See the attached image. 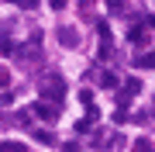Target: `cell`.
I'll use <instances>...</instances> for the list:
<instances>
[{
  "mask_svg": "<svg viewBox=\"0 0 155 152\" xmlns=\"http://www.w3.org/2000/svg\"><path fill=\"white\" fill-rule=\"evenodd\" d=\"M38 93H41V100L59 104L62 97H66V86H62V79H59V76H48V79H41V83H38Z\"/></svg>",
  "mask_w": 155,
  "mask_h": 152,
  "instance_id": "1",
  "label": "cell"
},
{
  "mask_svg": "<svg viewBox=\"0 0 155 152\" xmlns=\"http://www.w3.org/2000/svg\"><path fill=\"white\" fill-rule=\"evenodd\" d=\"M59 111H62V107L59 104H52V100H38V104H31V114H35V118H41V121H59Z\"/></svg>",
  "mask_w": 155,
  "mask_h": 152,
  "instance_id": "2",
  "label": "cell"
},
{
  "mask_svg": "<svg viewBox=\"0 0 155 152\" xmlns=\"http://www.w3.org/2000/svg\"><path fill=\"white\" fill-rule=\"evenodd\" d=\"M148 38H152V31L145 28V24H134V28L127 31V42H131V45H148Z\"/></svg>",
  "mask_w": 155,
  "mask_h": 152,
  "instance_id": "3",
  "label": "cell"
},
{
  "mask_svg": "<svg viewBox=\"0 0 155 152\" xmlns=\"http://www.w3.org/2000/svg\"><path fill=\"white\" fill-rule=\"evenodd\" d=\"M134 66L138 69H155V49H145L141 56H134Z\"/></svg>",
  "mask_w": 155,
  "mask_h": 152,
  "instance_id": "4",
  "label": "cell"
},
{
  "mask_svg": "<svg viewBox=\"0 0 155 152\" xmlns=\"http://www.w3.org/2000/svg\"><path fill=\"white\" fill-rule=\"evenodd\" d=\"M59 42H62L66 49H72V45H79V35L72 31V28H59Z\"/></svg>",
  "mask_w": 155,
  "mask_h": 152,
  "instance_id": "5",
  "label": "cell"
},
{
  "mask_svg": "<svg viewBox=\"0 0 155 152\" xmlns=\"http://www.w3.org/2000/svg\"><path fill=\"white\" fill-rule=\"evenodd\" d=\"M35 142H41V145H55V135H52V131H45V128H38V131H35Z\"/></svg>",
  "mask_w": 155,
  "mask_h": 152,
  "instance_id": "6",
  "label": "cell"
},
{
  "mask_svg": "<svg viewBox=\"0 0 155 152\" xmlns=\"http://www.w3.org/2000/svg\"><path fill=\"white\" fill-rule=\"evenodd\" d=\"M0 152H28V149H24V142H4Z\"/></svg>",
  "mask_w": 155,
  "mask_h": 152,
  "instance_id": "7",
  "label": "cell"
},
{
  "mask_svg": "<svg viewBox=\"0 0 155 152\" xmlns=\"http://www.w3.org/2000/svg\"><path fill=\"white\" fill-rule=\"evenodd\" d=\"M131 152H152V142H148V138H134Z\"/></svg>",
  "mask_w": 155,
  "mask_h": 152,
  "instance_id": "8",
  "label": "cell"
},
{
  "mask_svg": "<svg viewBox=\"0 0 155 152\" xmlns=\"http://www.w3.org/2000/svg\"><path fill=\"white\" fill-rule=\"evenodd\" d=\"M100 86H107V90H114V86H117V76H114V73H104V76H100Z\"/></svg>",
  "mask_w": 155,
  "mask_h": 152,
  "instance_id": "9",
  "label": "cell"
},
{
  "mask_svg": "<svg viewBox=\"0 0 155 152\" xmlns=\"http://www.w3.org/2000/svg\"><path fill=\"white\" fill-rule=\"evenodd\" d=\"M124 121H131V114H127V107H117L114 111V124H124Z\"/></svg>",
  "mask_w": 155,
  "mask_h": 152,
  "instance_id": "10",
  "label": "cell"
},
{
  "mask_svg": "<svg viewBox=\"0 0 155 152\" xmlns=\"http://www.w3.org/2000/svg\"><path fill=\"white\" fill-rule=\"evenodd\" d=\"M7 86H11V69L0 66V90H7Z\"/></svg>",
  "mask_w": 155,
  "mask_h": 152,
  "instance_id": "11",
  "label": "cell"
},
{
  "mask_svg": "<svg viewBox=\"0 0 155 152\" xmlns=\"http://www.w3.org/2000/svg\"><path fill=\"white\" fill-rule=\"evenodd\" d=\"M79 14H83V17H93V0H79Z\"/></svg>",
  "mask_w": 155,
  "mask_h": 152,
  "instance_id": "12",
  "label": "cell"
},
{
  "mask_svg": "<svg viewBox=\"0 0 155 152\" xmlns=\"http://www.w3.org/2000/svg\"><path fill=\"white\" fill-rule=\"evenodd\" d=\"M97 31H100L104 42H110V28H107V21H97Z\"/></svg>",
  "mask_w": 155,
  "mask_h": 152,
  "instance_id": "13",
  "label": "cell"
},
{
  "mask_svg": "<svg viewBox=\"0 0 155 152\" xmlns=\"http://www.w3.org/2000/svg\"><path fill=\"white\" fill-rule=\"evenodd\" d=\"M11 49H14V42H11V38H0V56H7Z\"/></svg>",
  "mask_w": 155,
  "mask_h": 152,
  "instance_id": "14",
  "label": "cell"
},
{
  "mask_svg": "<svg viewBox=\"0 0 155 152\" xmlns=\"http://www.w3.org/2000/svg\"><path fill=\"white\" fill-rule=\"evenodd\" d=\"M141 24H145L148 31H155V14H145V17H141Z\"/></svg>",
  "mask_w": 155,
  "mask_h": 152,
  "instance_id": "15",
  "label": "cell"
},
{
  "mask_svg": "<svg viewBox=\"0 0 155 152\" xmlns=\"http://www.w3.org/2000/svg\"><path fill=\"white\" fill-rule=\"evenodd\" d=\"M17 7H24V11H35V7H38V0H17Z\"/></svg>",
  "mask_w": 155,
  "mask_h": 152,
  "instance_id": "16",
  "label": "cell"
},
{
  "mask_svg": "<svg viewBox=\"0 0 155 152\" xmlns=\"http://www.w3.org/2000/svg\"><path fill=\"white\" fill-rule=\"evenodd\" d=\"M52 4V11H62V7H66V0H48Z\"/></svg>",
  "mask_w": 155,
  "mask_h": 152,
  "instance_id": "17",
  "label": "cell"
},
{
  "mask_svg": "<svg viewBox=\"0 0 155 152\" xmlns=\"http://www.w3.org/2000/svg\"><path fill=\"white\" fill-rule=\"evenodd\" d=\"M62 152H79V145H76V142H69V145L62 149Z\"/></svg>",
  "mask_w": 155,
  "mask_h": 152,
  "instance_id": "18",
  "label": "cell"
},
{
  "mask_svg": "<svg viewBox=\"0 0 155 152\" xmlns=\"http://www.w3.org/2000/svg\"><path fill=\"white\" fill-rule=\"evenodd\" d=\"M11 4H17V0H11Z\"/></svg>",
  "mask_w": 155,
  "mask_h": 152,
  "instance_id": "19",
  "label": "cell"
}]
</instances>
